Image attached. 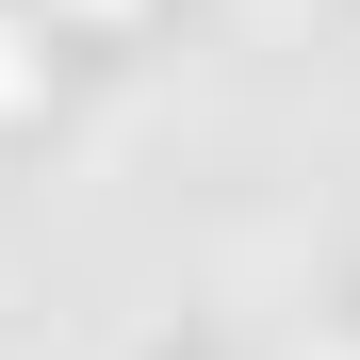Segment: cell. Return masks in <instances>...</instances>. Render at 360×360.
Wrapping results in <instances>:
<instances>
[{"label": "cell", "mask_w": 360, "mask_h": 360, "mask_svg": "<svg viewBox=\"0 0 360 360\" xmlns=\"http://www.w3.org/2000/svg\"><path fill=\"white\" fill-rule=\"evenodd\" d=\"M17 82H33V49H17V17H0V98H17Z\"/></svg>", "instance_id": "1"}]
</instances>
